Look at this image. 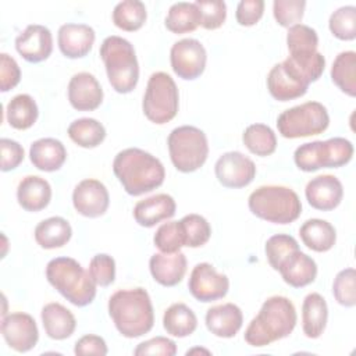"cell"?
Listing matches in <instances>:
<instances>
[{"mask_svg": "<svg viewBox=\"0 0 356 356\" xmlns=\"http://www.w3.org/2000/svg\"><path fill=\"white\" fill-rule=\"evenodd\" d=\"M108 314L117 331L125 338H139L154 324V312L146 289H120L108 299Z\"/></svg>", "mask_w": 356, "mask_h": 356, "instance_id": "obj_3", "label": "cell"}, {"mask_svg": "<svg viewBox=\"0 0 356 356\" xmlns=\"http://www.w3.org/2000/svg\"><path fill=\"white\" fill-rule=\"evenodd\" d=\"M0 328L6 343L21 353L33 349L39 341V330L35 318L24 312L3 316Z\"/></svg>", "mask_w": 356, "mask_h": 356, "instance_id": "obj_13", "label": "cell"}, {"mask_svg": "<svg viewBox=\"0 0 356 356\" xmlns=\"http://www.w3.org/2000/svg\"><path fill=\"white\" fill-rule=\"evenodd\" d=\"M172 165L181 172H193L207 160L209 142L206 134L193 125L174 128L167 138Z\"/></svg>", "mask_w": 356, "mask_h": 356, "instance_id": "obj_8", "label": "cell"}, {"mask_svg": "<svg viewBox=\"0 0 356 356\" xmlns=\"http://www.w3.org/2000/svg\"><path fill=\"white\" fill-rule=\"evenodd\" d=\"M188 288L191 295L203 303L224 298L229 289V280L225 274L217 273L210 263H197L189 275Z\"/></svg>", "mask_w": 356, "mask_h": 356, "instance_id": "obj_12", "label": "cell"}, {"mask_svg": "<svg viewBox=\"0 0 356 356\" xmlns=\"http://www.w3.org/2000/svg\"><path fill=\"white\" fill-rule=\"evenodd\" d=\"M332 295L335 300L345 307H353L356 305V271L353 267L341 270L335 275Z\"/></svg>", "mask_w": 356, "mask_h": 356, "instance_id": "obj_42", "label": "cell"}, {"mask_svg": "<svg viewBox=\"0 0 356 356\" xmlns=\"http://www.w3.org/2000/svg\"><path fill=\"white\" fill-rule=\"evenodd\" d=\"M179 227L184 246L188 248H200L206 245L211 236V227L209 221L196 213H191L182 217L179 220Z\"/></svg>", "mask_w": 356, "mask_h": 356, "instance_id": "obj_39", "label": "cell"}, {"mask_svg": "<svg viewBox=\"0 0 356 356\" xmlns=\"http://www.w3.org/2000/svg\"><path fill=\"white\" fill-rule=\"evenodd\" d=\"M264 13L263 0H242L236 6L235 18L242 26H252L260 21Z\"/></svg>", "mask_w": 356, "mask_h": 356, "instance_id": "obj_49", "label": "cell"}, {"mask_svg": "<svg viewBox=\"0 0 356 356\" xmlns=\"http://www.w3.org/2000/svg\"><path fill=\"white\" fill-rule=\"evenodd\" d=\"M68 102L78 111H93L103 103V89L90 72L74 74L68 82Z\"/></svg>", "mask_w": 356, "mask_h": 356, "instance_id": "obj_18", "label": "cell"}, {"mask_svg": "<svg viewBox=\"0 0 356 356\" xmlns=\"http://www.w3.org/2000/svg\"><path fill=\"white\" fill-rule=\"evenodd\" d=\"M299 236L309 249L323 253L334 248L337 231L331 222L321 218H309L299 228Z\"/></svg>", "mask_w": 356, "mask_h": 356, "instance_id": "obj_29", "label": "cell"}, {"mask_svg": "<svg viewBox=\"0 0 356 356\" xmlns=\"http://www.w3.org/2000/svg\"><path fill=\"white\" fill-rule=\"evenodd\" d=\"M352 157V142L341 136L303 143L293 153L296 167L305 172H313L320 168H339L346 165Z\"/></svg>", "mask_w": 356, "mask_h": 356, "instance_id": "obj_7", "label": "cell"}, {"mask_svg": "<svg viewBox=\"0 0 356 356\" xmlns=\"http://www.w3.org/2000/svg\"><path fill=\"white\" fill-rule=\"evenodd\" d=\"M35 241L43 249H57L67 245L72 236L71 224L58 216L42 220L35 227Z\"/></svg>", "mask_w": 356, "mask_h": 356, "instance_id": "obj_30", "label": "cell"}, {"mask_svg": "<svg viewBox=\"0 0 356 356\" xmlns=\"http://www.w3.org/2000/svg\"><path fill=\"white\" fill-rule=\"evenodd\" d=\"M202 22L200 11L195 3H174L165 17V28L177 35L193 32Z\"/></svg>", "mask_w": 356, "mask_h": 356, "instance_id": "obj_34", "label": "cell"}, {"mask_svg": "<svg viewBox=\"0 0 356 356\" xmlns=\"http://www.w3.org/2000/svg\"><path fill=\"white\" fill-rule=\"evenodd\" d=\"M72 204L78 214L88 218H97L107 211L110 195L103 182L95 178H86L74 188Z\"/></svg>", "mask_w": 356, "mask_h": 356, "instance_id": "obj_15", "label": "cell"}, {"mask_svg": "<svg viewBox=\"0 0 356 356\" xmlns=\"http://www.w3.org/2000/svg\"><path fill=\"white\" fill-rule=\"evenodd\" d=\"M46 278L74 306L85 307L95 300V281L89 271L72 257L51 259L46 266Z\"/></svg>", "mask_w": 356, "mask_h": 356, "instance_id": "obj_4", "label": "cell"}, {"mask_svg": "<svg viewBox=\"0 0 356 356\" xmlns=\"http://www.w3.org/2000/svg\"><path fill=\"white\" fill-rule=\"evenodd\" d=\"M305 196L313 209L320 211H331L339 206L343 197V186L337 177L323 174L312 178L307 182Z\"/></svg>", "mask_w": 356, "mask_h": 356, "instance_id": "obj_17", "label": "cell"}, {"mask_svg": "<svg viewBox=\"0 0 356 356\" xmlns=\"http://www.w3.org/2000/svg\"><path fill=\"white\" fill-rule=\"evenodd\" d=\"M248 206L256 217L273 224H291L299 218L302 203L298 193L282 185H263L249 195Z\"/></svg>", "mask_w": 356, "mask_h": 356, "instance_id": "obj_6", "label": "cell"}, {"mask_svg": "<svg viewBox=\"0 0 356 356\" xmlns=\"http://www.w3.org/2000/svg\"><path fill=\"white\" fill-rule=\"evenodd\" d=\"M330 125V115L320 102H306L284 110L277 118V128L286 139L323 134Z\"/></svg>", "mask_w": 356, "mask_h": 356, "instance_id": "obj_10", "label": "cell"}, {"mask_svg": "<svg viewBox=\"0 0 356 356\" xmlns=\"http://www.w3.org/2000/svg\"><path fill=\"white\" fill-rule=\"evenodd\" d=\"M281 64L292 78L309 86L323 75L325 68V58L318 51L289 54Z\"/></svg>", "mask_w": 356, "mask_h": 356, "instance_id": "obj_27", "label": "cell"}, {"mask_svg": "<svg viewBox=\"0 0 356 356\" xmlns=\"http://www.w3.org/2000/svg\"><path fill=\"white\" fill-rule=\"evenodd\" d=\"M206 49L197 39L185 38L171 46V68L181 79L193 81L199 78L206 68Z\"/></svg>", "mask_w": 356, "mask_h": 356, "instance_id": "obj_11", "label": "cell"}, {"mask_svg": "<svg viewBox=\"0 0 356 356\" xmlns=\"http://www.w3.org/2000/svg\"><path fill=\"white\" fill-rule=\"evenodd\" d=\"M113 171L131 196H140L157 189L165 178L163 163L139 147H128L118 152L113 161Z\"/></svg>", "mask_w": 356, "mask_h": 356, "instance_id": "obj_1", "label": "cell"}, {"mask_svg": "<svg viewBox=\"0 0 356 356\" xmlns=\"http://www.w3.org/2000/svg\"><path fill=\"white\" fill-rule=\"evenodd\" d=\"M153 242L161 253L179 252L184 246L179 221H168L161 224L153 236Z\"/></svg>", "mask_w": 356, "mask_h": 356, "instance_id": "obj_44", "label": "cell"}, {"mask_svg": "<svg viewBox=\"0 0 356 356\" xmlns=\"http://www.w3.org/2000/svg\"><path fill=\"white\" fill-rule=\"evenodd\" d=\"M277 271L289 286L303 288L316 280L317 264L310 256L296 249L280 263Z\"/></svg>", "mask_w": 356, "mask_h": 356, "instance_id": "obj_20", "label": "cell"}, {"mask_svg": "<svg viewBox=\"0 0 356 356\" xmlns=\"http://www.w3.org/2000/svg\"><path fill=\"white\" fill-rule=\"evenodd\" d=\"M299 249L298 241L288 234H277L267 239L264 252L268 264L277 271L280 263L293 250Z\"/></svg>", "mask_w": 356, "mask_h": 356, "instance_id": "obj_43", "label": "cell"}, {"mask_svg": "<svg viewBox=\"0 0 356 356\" xmlns=\"http://www.w3.org/2000/svg\"><path fill=\"white\" fill-rule=\"evenodd\" d=\"M15 49L28 63H42L53 51V36L47 26L32 24L28 25L17 38Z\"/></svg>", "mask_w": 356, "mask_h": 356, "instance_id": "obj_16", "label": "cell"}, {"mask_svg": "<svg viewBox=\"0 0 356 356\" xmlns=\"http://www.w3.org/2000/svg\"><path fill=\"white\" fill-rule=\"evenodd\" d=\"M40 317L44 332L49 338L56 341L70 338L76 328V320L72 312L57 302L44 305L40 312Z\"/></svg>", "mask_w": 356, "mask_h": 356, "instance_id": "obj_26", "label": "cell"}, {"mask_svg": "<svg viewBox=\"0 0 356 356\" xmlns=\"http://www.w3.org/2000/svg\"><path fill=\"white\" fill-rule=\"evenodd\" d=\"M96 33L86 24H64L58 29V49L67 58H82L93 47Z\"/></svg>", "mask_w": 356, "mask_h": 356, "instance_id": "obj_19", "label": "cell"}, {"mask_svg": "<svg viewBox=\"0 0 356 356\" xmlns=\"http://www.w3.org/2000/svg\"><path fill=\"white\" fill-rule=\"evenodd\" d=\"M146 7L139 0H124L120 1L113 10V22L117 28L135 32L146 22Z\"/></svg>", "mask_w": 356, "mask_h": 356, "instance_id": "obj_38", "label": "cell"}, {"mask_svg": "<svg viewBox=\"0 0 356 356\" xmlns=\"http://www.w3.org/2000/svg\"><path fill=\"white\" fill-rule=\"evenodd\" d=\"M186 256L177 253H154L149 260V270L156 282L163 286L178 285L186 273Z\"/></svg>", "mask_w": 356, "mask_h": 356, "instance_id": "obj_22", "label": "cell"}, {"mask_svg": "<svg viewBox=\"0 0 356 356\" xmlns=\"http://www.w3.org/2000/svg\"><path fill=\"white\" fill-rule=\"evenodd\" d=\"M306 85L292 78L282 64H275L267 75V89L270 95L278 102H289L302 97L307 92Z\"/></svg>", "mask_w": 356, "mask_h": 356, "instance_id": "obj_31", "label": "cell"}, {"mask_svg": "<svg viewBox=\"0 0 356 356\" xmlns=\"http://www.w3.org/2000/svg\"><path fill=\"white\" fill-rule=\"evenodd\" d=\"M328 320V306L325 299L317 293L312 292L305 296L302 303V330L303 334L316 339L321 337L325 330Z\"/></svg>", "mask_w": 356, "mask_h": 356, "instance_id": "obj_28", "label": "cell"}, {"mask_svg": "<svg viewBox=\"0 0 356 356\" xmlns=\"http://www.w3.org/2000/svg\"><path fill=\"white\" fill-rule=\"evenodd\" d=\"M29 159L33 167L44 172H53L63 167L67 160V150L56 138H42L29 147Z\"/></svg>", "mask_w": 356, "mask_h": 356, "instance_id": "obj_25", "label": "cell"}, {"mask_svg": "<svg viewBox=\"0 0 356 356\" xmlns=\"http://www.w3.org/2000/svg\"><path fill=\"white\" fill-rule=\"evenodd\" d=\"M242 142L250 153L259 157H267L277 149V136L266 124L249 125L242 134Z\"/></svg>", "mask_w": 356, "mask_h": 356, "instance_id": "obj_37", "label": "cell"}, {"mask_svg": "<svg viewBox=\"0 0 356 356\" xmlns=\"http://www.w3.org/2000/svg\"><path fill=\"white\" fill-rule=\"evenodd\" d=\"M0 149H1V164L0 170L3 172L15 170L24 160V147L13 139L1 138L0 139Z\"/></svg>", "mask_w": 356, "mask_h": 356, "instance_id": "obj_51", "label": "cell"}, {"mask_svg": "<svg viewBox=\"0 0 356 356\" xmlns=\"http://www.w3.org/2000/svg\"><path fill=\"white\" fill-rule=\"evenodd\" d=\"M67 134L70 139L83 149L97 147L106 139V128L95 118L83 117L68 125Z\"/></svg>", "mask_w": 356, "mask_h": 356, "instance_id": "obj_35", "label": "cell"}, {"mask_svg": "<svg viewBox=\"0 0 356 356\" xmlns=\"http://www.w3.org/2000/svg\"><path fill=\"white\" fill-rule=\"evenodd\" d=\"M305 7V0H274L273 14L281 26L291 28L302 21Z\"/></svg>", "mask_w": 356, "mask_h": 356, "instance_id": "obj_45", "label": "cell"}, {"mask_svg": "<svg viewBox=\"0 0 356 356\" xmlns=\"http://www.w3.org/2000/svg\"><path fill=\"white\" fill-rule=\"evenodd\" d=\"M206 327L218 338L235 337L243 324V314L235 303H222L211 306L206 312Z\"/></svg>", "mask_w": 356, "mask_h": 356, "instance_id": "obj_23", "label": "cell"}, {"mask_svg": "<svg viewBox=\"0 0 356 356\" xmlns=\"http://www.w3.org/2000/svg\"><path fill=\"white\" fill-rule=\"evenodd\" d=\"M177 353V345L172 339L167 337H154L145 342H140L135 349L134 355L145 356V355H163V356H174Z\"/></svg>", "mask_w": 356, "mask_h": 356, "instance_id": "obj_48", "label": "cell"}, {"mask_svg": "<svg viewBox=\"0 0 356 356\" xmlns=\"http://www.w3.org/2000/svg\"><path fill=\"white\" fill-rule=\"evenodd\" d=\"M332 82L348 96H356V53L353 50L341 51L331 67Z\"/></svg>", "mask_w": 356, "mask_h": 356, "instance_id": "obj_36", "label": "cell"}, {"mask_svg": "<svg viewBox=\"0 0 356 356\" xmlns=\"http://www.w3.org/2000/svg\"><path fill=\"white\" fill-rule=\"evenodd\" d=\"M202 17L200 26L213 31L218 29L227 18V4L222 0H196Z\"/></svg>", "mask_w": 356, "mask_h": 356, "instance_id": "obj_46", "label": "cell"}, {"mask_svg": "<svg viewBox=\"0 0 356 356\" xmlns=\"http://www.w3.org/2000/svg\"><path fill=\"white\" fill-rule=\"evenodd\" d=\"M88 271L96 285L108 286L115 280V261L110 254H95L89 263Z\"/></svg>", "mask_w": 356, "mask_h": 356, "instance_id": "obj_47", "label": "cell"}, {"mask_svg": "<svg viewBox=\"0 0 356 356\" xmlns=\"http://www.w3.org/2000/svg\"><path fill=\"white\" fill-rule=\"evenodd\" d=\"M214 172L222 186L239 189L254 179L256 165L253 160L241 152H227L216 161Z\"/></svg>", "mask_w": 356, "mask_h": 356, "instance_id": "obj_14", "label": "cell"}, {"mask_svg": "<svg viewBox=\"0 0 356 356\" xmlns=\"http://www.w3.org/2000/svg\"><path fill=\"white\" fill-rule=\"evenodd\" d=\"M177 210L175 200L168 193H157L143 200H139L134 207L135 221L145 228H152L156 224L174 217Z\"/></svg>", "mask_w": 356, "mask_h": 356, "instance_id": "obj_21", "label": "cell"}, {"mask_svg": "<svg viewBox=\"0 0 356 356\" xmlns=\"http://www.w3.org/2000/svg\"><path fill=\"white\" fill-rule=\"evenodd\" d=\"M206 353V355H210V350H207V349H203V348H193V349H189L188 352H186V355H193V353Z\"/></svg>", "mask_w": 356, "mask_h": 356, "instance_id": "obj_53", "label": "cell"}, {"mask_svg": "<svg viewBox=\"0 0 356 356\" xmlns=\"http://www.w3.org/2000/svg\"><path fill=\"white\" fill-rule=\"evenodd\" d=\"M21 81V70L18 63L7 53L0 54V90L8 92Z\"/></svg>", "mask_w": 356, "mask_h": 356, "instance_id": "obj_50", "label": "cell"}, {"mask_svg": "<svg viewBox=\"0 0 356 356\" xmlns=\"http://www.w3.org/2000/svg\"><path fill=\"white\" fill-rule=\"evenodd\" d=\"M108 349L106 345V341L95 334H86L81 337L74 346V353L78 356H86V355H97L104 356L107 355Z\"/></svg>", "mask_w": 356, "mask_h": 356, "instance_id": "obj_52", "label": "cell"}, {"mask_svg": "<svg viewBox=\"0 0 356 356\" xmlns=\"http://www.w3.org/2000/svg\"><path fill=\"white\" fill-rule=\"evenodd\" d=\"M111 88L117 93L132 92L139 81V64L132 43L121 36H107L99 50Z\"/></svg>", "mask_w": 356, "mask_h": 356, "instance_id": "obj_5", "label": "cell"}, {"mask_svg": "<svg viewBox=\"0 0 356 356\" xmlns=\"http://www.w3.org/2000/svg\"><path fill=\"white\" fill-rule=\"evenodd\" d=\"M286 46L289 54H305L317 51L318 36L317 32L305 24H296L288 28Z\"/></svg>", "mask_w": 356, "mask_h": 356, "instance_id": "obj_40", "label": "cell"}, {"mask_svg": "<svg viewBox=\"0 0 356 356\" xmlns=\"http://www.w3.org/2000/svg\"><path fill=\"white\" fill-rule=\"evenodd\" d=\"M17 200L26 211H40L51 200V186L39 175H26L18 182Z\"/></svg>", "mask_w": 356, "mask_h": 356, "instance_id": "obj_24", "label": "cell"}, {"mask_svg": "<svg viewBox=\"0 0 356 356\" xmlns=\"http://www.w3.org/2000/svg\"><path fill=\"white\" fill-rule=\"evenodd\" d=\"M179 92L174 79L163 71L153 72L143 95L145 117L157 125L170 122L178 113Z\"/></svg>", "mask_w": 356, "mask_h": 356, "instance_id": "obj_9", "label": "cell"}, {"mask_svg": "<svg viewBox=\"0 0 356 356\" xmlns=\"http://www.w3.org/2000/svg\"><path fill=\"white\" fill-rule=\"evenodd\" d=\"M328 28L339 40H353L356 38V7L343 6L330 15Z\"/></svg>", "mask_w": 356, "mask_h": 356, "instance_id": "obj_41", "label": "cell"}, {"mask_svg": "<svg viewBox=\"0 0 356 356\" xmlns=\"http://www.w3.org/2000/svg\"><path fill=\"white\" fill-rule=\"evenodd\" d=\"M298 314L291 299L281 295L270 296L245 330L243 338L253 348L268 346L289 337L296 325Z\"/></svg>", "mask_w": 356, "mask_h": 356, "instance_id": "obj_2", "label": "cell"}, {"mask_svg": "<svg viewBox=\"0 0 356 356\" xmlns=\"http://www.w3.org/2000/svg\"><path fill=\"white\" fill-rule=\"evenodd\" d=\"M163 327L171 337L185 338L195 332L197 317L185 303H172L163 314Z\"/></svg>", "mask_w": 356, "mask_h": 356, "instance_id": "obj_32", "label": "cell"}, {"mask_svg": "<svg viewBox=\"0 0 356 356\" xmlns=\"http://www.w3.org/2000/svg\"><path fill=\"white\" fill-rule=\"evenodd\" d=\"M39 115V108L33 97L28 93L14 96L6 106V118L10 127L18 131L31 128Z\"/></svg>", "mask_w": 356, "mask_h": 356, "instance_id": "obj_33", "label": "cell"}]
</instances>
